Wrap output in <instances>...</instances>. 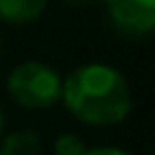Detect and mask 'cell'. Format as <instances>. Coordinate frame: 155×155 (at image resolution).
Masks as SVG:
<instances>
[{"label":"cell","instance_id":"8","mask_svg":"<svg viewBox=\"0 0 155 155\" xmlns=\"http://www.w3.org/2000/svg\"><path fill=\"white\" fill-rule=\"evenodd\" d=\"M3 132H5V111L0 109V137H3Z\"/></svg>","mask_w":155,"mask_h":155},{"label":"cell","instance_id":"3","mask_svg":"<svg viewBox=\"0 0 155 155\" xmlns=\"http://www.w3.org/2000/svg\"><path fill=\"white\" fill-rule=\"evenodd\" d=\"M106 8L119 31L132 36L155 31V0H106Z\"/></svg>","mask_w":155,"mask_h":155},{"label":"cell","instance_id":"1","mask_svg":"<svg viewBox=\"0 0 155 155\" xmlns=\"http://www.w3.org/2000/svg\"><path fill=\"white\" fill-rule=\"evenodd\" d=\"M62 101L83 124L109 127L124 122L132 111L129 83L111 65H80L62 80Z\"/></svg>","mask_w":155,"mask_h":155},{"label":"cell","instance_id":"5","mask_svg":"<svg viewBox=\"0 0 155 155\" xmlns=\"http://www.w3.org/2000/svg\"><path fill=\"white\" fill-rule=\"evenodd\" d=\"M0 155H39V137L34 132H13L3 140Z\"/></svg>","mask_w":155,"mask_h":155},{"label":"cell","instance_id":"6","mask_svg":"<svg viewBox=\"0 0 155 155\" xmlns=\"http://www.w3.org/2000/svg\"><path fill=\"white\" fill-rule=\"evenodd\" d=\"M85 150L88 147L78 134H60L54 142V155H83Z\"/></svg>","mask_w":155,"mask_h":155},{"label":"cell","instance_id":"7","mask_svg":"<svg viewBox=\"0 0 155 155\" xmlns=\"http://www.w3.org/2000/svg\"><path fill=\"white\" fill-rule=\"evenodd\" d=\"M83 155H129L119 147H93V150H85Z\"/></svg>","mask_w":155,"mask_h":155},{"label":"cell","instance_id":"4","mask_svg":"<svg viewBox=\"0 0 155 155\" xmlns=\"http://www.w3.org/2000/svg\"><path fill=\"white\" fill-rule=\"evenodd\" d=\"M47 0H0V21L21 26L41 16Z\"/></svg>","mask_w":155,"mask_h":155},{"label":"cell","instance_id":"2","mask_svg":"<svg viewBox=\"0 0 155 155\" xmlns=\"http://www.w3.org/2000/svg\"><path fill=\"white\" fill-rule=\"evenodd\" d=\"M8 93L23 109H49L62 98V78L44 62H21L8 75Z\"/></svg>","mask_w":155,"mask_h":155},{"label":"cell","instance_id":"9","mask_svg":"<svg viewBox=\"0 0 155 155\" xmlns=\"http://www.w3.org/2000/svg\"><path fill=\"white\" fill-rule=\"evenodd\" d=\"M70 3H85V0H70Z\"/></svg>","mask_w":155,"mask_h":155}]
</instances>
